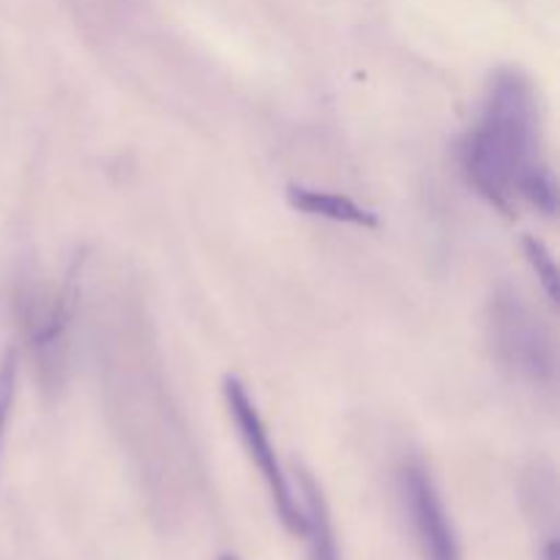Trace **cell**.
Masks as SVG:
<instances>
[{"label": "cell", "instance_id": "1", "mask_svg": "<svg viewBox=\"0 0 560 560\" xmlns=\"http://www.w3.org/2000/svg\"><path fill=\"white\" fill-rule=\"evenodd\" d=\"M459 167L470 189L506 217H514L517 202H528L547 219L558 213L539 91L523 69L501 66L490 77L479 118L459 142Z\"/></svg>", "mask_w": 560, "mask_h": 560}, {"label": "cell", "instance_id": "2", "mask_svg": "<svg viewBox=\"0 0 560 560\" xmlns=\"http://www.w3.org/2000/svg\"><path fill=\"white\" fill-rule=\"evenodd\" d=\"M82 260L71 262L58 288L25 284L16 295L22 337L44 392H60L71 372V334L80 304Z\"/></svg>", "mask_w": 560, "mask_h": 560}, {"label": "cell", "instance_id": "3", "mask_svg": "<svg viewBox=\"0 0 560 560\" xmlns=\"http://www.w3.org/2000/svg\"><path fill=\"white\" fill-rule=\"evenodd\" d=\"M487 339L498 364L530 388H556L558 345L520 290L501 284L487 304Z\"/></svg>", "mask_w": 560, "mask_h": 560}, {"label": "cell", "instance_id": "4", "mask_svg": "<svg viewBox=\"0 0 560 560\" xmlns=\"http://www.w3.org/2000/svg\"><path fill=\"white\" fill-rule=\"evenodd\" d=\"M222 397L224 408H228L230 419H233L235 430H238L241 443H244V452L249 454L252 465L260 470L262 481H266V490L271 495L279 523L290 534L301 536L304 534V506H301L299 490H295L293 479H290L288 470L279 463V454L271 443V432H268L260 408L252 399L249 388L244 386V381L228 375L222 381Z\"/></svg>", "mask_w": 560, "mask_h": 560}, {"label": "cell", "instance_id": "5", "mask_svg": "<svg viewBox=\"0 0 560 560\" xmlns=\"http://www.w3.org/2000/svg\"><path fill=\"white\" fill-rule=\"evenodd\" d=\"M397 492L402 512L413 530L416 547L424 560H465L441 490L430 468L410 457L397 468Z\"/></svg>", "mask_w": 560, "mask_h": 560}, {"label": "cell", "instance_id": "6", "mask_svg": "<svg viewBox=\"0 0 560 560\" xmlns=\"http://www.w3.org/2000/svg\"><path fill=\"white\" fill-rule=\"evenodd\" d=\"M284 195H288V206L293 208V211L306 213V217L326 219V222L350 224V228H364V230H375L377 224H381V219H377V213L372 211V208L361 206V202H355L353 197L339 195V191L293 184L288 186Z\"/></svg>", "mask_w": 560, "mask_h": 560}, {"label": "cell", "instance_id": "7", "mask_svg": "<svg viewBox=\"0 0 560 560\" xmlns=\"http://www.w3.org/2000/svg\"><path fill=\"white\" fill-rule=\"evenodd\" d=\"M304 506V539L310 547V560H342L339 552L337 530H334L331 512H328L326 495H323L320 485L312 479V474L299 470V485H295Z\"/></svg>", "mask_w": 560, "mask_h": 560}, {"label": "cell", "instance_id": "8", "mask_svg": "<svg viewBox=\"0 0 560 560\" xmlns=\"http://www.w3.org/2000/svg\"><path fill=\"white\" fill-rule=\"evenodd\" d=\"M523 252H525V260H528V266L534 268L539 284L545 288L547 301H550L552 306H558L560 279H558V262H556V257H552V252L547 249L545 241L534 238V235H525Z\"/></svg>", "mask_w": 560, "mask_h": 560}, {"label": "cell", "instance_id": "9", "mask_svg": "<svg viewBox=\"0 0 560 560\" xmlns=\"http://www.w3.org/2000/svg\"><path fill=\"white\" fill-rule=\"evenodd\" d=\"M20 359H16V350H9L0 361V452H3L5 430H9L11 410H14L16 399V372H20Z\"/></svg>", "mask_w": 560, "mask_h": 560}, {"label": "cell", "instance_id": "10", "mask_svg": "<svg viewBox=\"0 0 560 560\" xmlns=\"http://www.w3.org/2000/svg\"><path fill=\"white\" fill-rule=\"evenodd\" d=\"M219 560H238L235 556H219Z\"/></svg>", "mask_w": 560, "mask_h": 560}]
</instances>
